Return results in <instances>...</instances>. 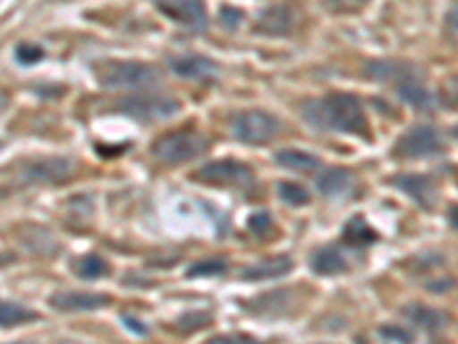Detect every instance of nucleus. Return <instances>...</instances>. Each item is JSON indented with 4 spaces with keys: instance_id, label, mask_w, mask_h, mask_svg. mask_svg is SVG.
<instances>
[{
    "instance_id": "f3484780",
    "label": "nucleus",
    "mask_w": 458,
    "mask_h": 344,
    "mask_svg": "<svg viewBox=\"0 0 458 344\" xmlns=\"http://www.w3.org/2000/svg\"><path fill=\"white\" fill-rule=\"evenodd\" d=\"M277 166L286 168V170H296V172H314L318 170L321 161H318L314 154L302 150H282L276 154Z\"/></svg>"
},
{
    "instance_id": "a878e982",
    "label": "nucleus",
    "mask_w": 458,
    "mask_h": 344,
    "mask_svg": "<svg viewBox=\"0 0 458 344\" xmlns=\"http://www.w3.org/2000/svg\"><path fill=\"white\" fill-rule=\"evenodd\" d=\"M211 322V314L207 313H193V314H183V317L177 319V329L183 331V333H191V331H198L202 326Z\"/></svg>"
},
{
    "instance_id": "7c9ffc66",
    "label": "nucleus",
    "mask_w": 458,
    "mask_h": 344,
    "mask_svg": "<svg viewBox=\"0 0 458 344\" xmlns=\"http://www.w3.org/2000/svg\"><path fill=\"white\" fill-rule=\"evenodd\" d=\"M380 333L386 335L387 340H394V342H399V344H412V342H415V340H412V335L408 333V331L399 329V326H383V329H380Z\"/></svg>"
},
{
    "instance_id": "4be33fe9",
    "label": "nucleus",
    "mask_w": 458,
    "mask_h": 344,
    "mask_svg": "<svg viewBox=\"0 0 458 344\" xmlns=\"http://www.w3.org/2000/svg\"><path fill=\"white\" fill-rule=\"evenodd\" d=\"M39 314L35 310H28L23 305L14 301H3L0 303V323L5 326V329H12V326H19V323L26 322H35Z\"/></svg>"
},
{
    "instance_id": "c85d7f7f",
    "label": "nucleus",
    "mask_w": 458,
    "mask_h": 344,
    "mask_svg": "<svg viewBox=\"0 0 458 344\" xmlns=\"http://www.w3.org/2000/svg\"><path fill=\"white\" fill-rule=\"evenodd\" d=\"M204 344H261V342L252 338V335L232 333V335H216V338L207 340Z\"/></svg>"
},
{
    "instance_id": "bb28decb",
    "label": "nucleus",
    "mask_w": 458,
    "mask_h": 344,
    "mask_svg": "<svg viewBox=\"0 0 458 344\" xmlns=\"http://www.w3.org/2000/svg\"><path fill=\"white\" fill-rule=\"evenodd\" d=\"M14 56L21 64H37L44 57V48L37 44H21V47H16Z\"/></svg>"
},
{
    "instance_id": "2f4dec72",
    "label": "nucleus",
    "mask_w": 458,
    "mask_h": 344,
    "mask_svg": "<svg viewBox=\"0 0 458 344\" xmlns=\"http://www.w3.org/2000/svg\"><path fill=\"white\" fill-rule=\"evenodd\" d=\"M248 228H250L255 235H264L266 229L271 228V216L264 214V211H261V214L250 216V220H248Z\"/></svg>"
},
{
    "instance_id": "473e14b6",
    "label": "nucleus",
    "mask_w": 458,
    "mask_h": 344,
    "mask_svg": "<svg viewBox=\"0 0 458 344\" xmlns=\"http://www.w3.org/2000/svg\"><path fill=\"white\" fill-rule=\"evenodd\" d=\"M447 28L454 37H458V5H454L447 14Z\"/></svg>"
},
{
    "instance_id": "412c9836",
    "label": "nucleus",
    "mask_w": 458,
    "mask_h": 344,
    "mask_svg": "<svg viewBox=\"0 0 458 344\" xmlns=\"http://www.w3.org/2000/svg\"><path fill=\"white\" fill-rule=\"evenodd\" d=\"M378 239L374 229L365 223V219H353L344 228V244L353 245V248H365Z\"/></svg>"
},
{
    "instance_id": "c9c22d12",
    "label": "nucleus",
    "mask_w": 458,
    "mask_h": 344,
    "mask_svg": "<svg viewBox=\"0 0 458 344\" xmlns=\"http://www.w3.org/2000/svg\"><path fill=\"white\" fill-rule=\"evenodd\" d=\"M454 136H456V138H458V126H456V129H454Z\"/></svg>"
},
{
    "instance_id": "20e7f679",
    "label": "nucleus",
    "mask_w": 458,
    "mask_h": 344,
    "mask_svg": "<svg viewBox=\"0 0 458 344\" xmlns=\"http://www.w3.org/2000/svg\"><path fill=\"white\" fill-rule=\"evenodd\" d=\"M232 131H234V136L241 142H245V145H266V142H271L277 136L280 122H277L276 115L252 108L234 115Z\"/></svg>"
},
{
    "instance_id": "393cba45",
    "label": "nucleus",
    "mask_w": 458,
    "mask_h": 344,
    "mask_svg": "<svg viewBox=\"0 0 458 344\" xmlns=\"http://www.w3.org/2000/svg\"><path fill=\"white\" fill-rule=\"evenodd\" d=\"M227 269V264H225L223 260H204V262H198V264H193L191 269L186 271L188 278H199V276H220V273Z\"/></svg>"
},
{
    "instance_id": "f704fd0d",
    "label": "nucleus",
    "mask_w": 458,
    "mask_h": 344,
    "mask_svg": "<svg viewBox=\"0 0 458 344\" xmlns=\"http://www.w3.org/2000/svg\"><path fill=\"white\" fill-rule=\"evenodd\" d=\"M449 223H452L454 228L458 229V204H456V207L449 209Z\"/></svg>"
},
{
    "instance_id": "dca6fc26",
    "label": "nucleus",
    "mask_w": 458,
    "mask_h": 344,
    "mask_svg": "<svg viewBox=\"0 0 458 344\" xmlns=\"http://www.w3.org/2000/svg\"><path fill=\"white\" fill-rule=\"evenodd\" d=\"M310 264H312V271L318 273V276H335V273L346 271V260L335 245H326V248L314 251L312 257H310Z\"/></svg>"
},
{
    "instance_id": "7ed1b4c3",
    "label": "nucleus",
    "mask_w": 458,
    "mask_h": 344,
    "mask_svg": "<svg viewBox=\"0 0 458 344\" xmlns=\"http://www.w3.org/2000/svg\"><path fill=\"white\" fill-rule=\"evenodd\" d=\"M97 79L106 88H136L147 90L161 81V73L151 64L145 63H117V60H106L94 69Z\"/></svg>"
},
{
    "instance_id": "5701e85b",
    "label": "nucleus",
    "mask_w": 458,
    "mask_h": 344,
    "mask_svg": "<svg viewBox=\"0 0 458 344\" xmlns=\"http://www.w3.org/2000/svg\"><path fill=\"white\" fill-rule=\"evenodd\" d=\"M73 271L79 278H85V280H97V278L108 276L110 266L99 255H85L73 262Z\"/></svg>"
},
{
    "instance_id": "b1692460",
    "label": "nucleus",
    "mask_w": 458,
    "mask_h": 344,
    "mask_svg": "<svg viewBox=\"0 0 458 344\" xmlns=\"http://www.w3.org/2000/svg\"><path fill=\"white\" fill-rule=\"evenodd\" d=\"M277 191H280V198L284 200L286 204H292V207H302V204L310 202L308 188L301 186V184L296 182H282L280 186H277Z\"/></svg>"
},
{
    "instance_id": "f257e3e1",
    "label": "nucleus",
    "mask_w": 458,
    "mask_h": 344,
    "mask_svg": "<svg viewBox=\"0 0 458 344\" xmlns=\"http://www.w3.org/2000/svg\"><path fill=\"white\" fill-rule=\"evenodd\" d=\"M302 117L318 129L342 131V133H353V136L369 133L367 115L360 106L358 97L346 92H330L321 99L308 101L302 106Z\"/></svg>"
},
{
    "instance_id": "72a5a7b5",
    "label": "nucleus",
    "mask_w": 458,
    "mask_h": 344,
    "mask_svg": "<svg viewBox=\"0 0 458 344\" xmlns=\"http://www.w3.org/2000/svg\"><path fill=\"white\" fill-rule=\"evenodd\" d=\"M124 323L129 326L131 331H136V333H147L145 326H142L140 322H133V317H124Z\"/></svg>"
},
{
    "instance_id": "6e6552de",
    "label": "nucleus",
    "mask_w": 458,
    "mask_h": 344,
    "mask_svg": "<svg viewBox=\"0 0 458 344\" xmlns=\"http://www.w3.org/2000/svg\"><path fill=\"white\" fill-rule=\"evenodd\" d=\"M21 177L30 184H63L73 177V163L63 157H48L28 161Z\"/></svg>"
},
{
    "instance_id": "a211bd4d",
    "label": "nucleus",
    "mask_w": 458,
    "mask_h": 344,
    "mask_svg": "<svg viewBox=\"0 0 458 344\" xmlns=\"http://www.w3.org/2000/svg\"><path fill=\"white\" fill-rule=\"evenodd\" d=\"M317 186L326 198H337L351 186V172L344 168H330L317 179Z\"/></svg>"
},
{
    "instance_id": "4468645a",
    "label": "nucleus",
    "mask_w": 458,
    "mask_h": 344,
    "mask_svg": "<svg viewBox=\"0 0 458 344\" xmlns=\"http://www.w3.org/2000/svg\"><path fill=\"white\" fill-rule=\"evenodd\" d=\"M170 67L172 72L183 76V79H198V81L214 79L216 72H218L214 60H208V57L204 56H179L172 60Z\"/></svg>"
},
{
    "instance_id": "2eb2a0df",
    "label": "nucleus",
    "mask_w": 458,
    "mask_h": 344,
    "mask_svg": "<svg viewBox=\"0 0 458 344\" xmlns=\"http://www.w3.org/2000/svg\"><path fill=\"white\" fill-rule=\"evenodd\" d=\"M415 69L406 63H390V60H374V63H367L365 76L371 81H378V83H399V81L412 76Z\"/></svg>"
},
{
    "instance_id": "423d86ee",
    "label": "nucleus",
    "mask_w": 458,
    "mask_h": 344,
    "mask_svg": "<svg viewBox=\"0 0 458 344\" xmlns=\"http://www.w3.org/2000/svg\"><path fill=\"white\" fill-rule=\"evenodd\" d=\"M443 147V138L433 126H415L396 141L392 154L399 159H424L440 154Z\"/></svg>"
},
{
    "instance_id": "f8f14e48",
    "label": "nucleus",
    "mask_w": 458,
    "mask_h": 344,
    "mask_svg": "<svg viewBox=\"0 0 458 344\" xmlns=\"http://www.w3.org/2000/svg\"><path fill=\"white\" fill-rule=\"evenodd\" d=\"M292 269H293L292 257L276 255V257H266V260L243 269V271H241V278H243V280H273V278L286 276Z\"/></svg>"
},
{
    "instance_id": "cd10ccee",
    "label": "nucleus",
    "mask_w": 458,
    "mask_h": 344,
    "mask_svg": "<svg viewBox=\"0 0 458 344\" xmlns=\"http://www.w3.org/2000/svg\"><path fill=\"white\" fill-rule=\"evenodd\" d=\"M440 104L445 108H458V76H452L440 88Z\"/></svg>"
},
{
    "instance_id": "0eeeda50",
    "label": "nucleus",
    "mask_w": 458,
    "mask_h": 344,
    "mask_svg": "<svg viewBox=\"0 0 458 344\" xmlns=\"http://www.w3.org/2000/svg\"><path fill=\"white\" fill-rule=\"evenodd\" d=\"M179 101L170 97H126L124 101L117 104V110L133 120L140 122H157L167 120L174 113H179Z\"/></svg>"
},
{
    "instance_id": "39448f33",
    "label": "nucleus",
    "mask_w": 458,
    "mask_h": 344,
    "mask_svg": "<svg viewBox=\"0 0 458 344\" xmlns=\"http://www.w3.org/2000/svg\"><path fill=\"white\" fill-rule=\"evenodd\" d=\"M195 182L207 184V186H250L252 170L245 163L232 161H214L199 168L193 175Z\"/></svg>"
},
{
    "instance_id": "aec40b11",
    "label": "nucleus",
    "mask_w": 458,
    "mask_h": 344,
    "mask_svg": "<svg viewBox=\"0 0 458 344\" xmlns=\"http://www.w3.org/2000/svg\"><path fill=\"white\" fill-rule=\"evenodd\" d=\"M403 314H406L412 323H417V326H422V329L427 331H437L445 326V314L428 308V305H417V303L415 305H406V308H403Z\"/></svg>"
},
{
    "instance_id": "c756f323",
    "label": "nucleus",
    "mask_w": 458,
    "mask_h": 344,
    "mask_svg": "<svg viewBox=\"0 0 458 344\" xmlns=\"http://www.w3.org/2000/svg\"><path fill=\"white\" fill-rule=\"evenodd\" d=\"M241 22H243V14L239 10H234V7H223L220 10V23L225 28H229V30H236L241 26Z\"/></svg>"
},
{
    "instance_id": "f03ea898",
    "label": "nucleus",
    "mask_w": 458,
    "mask_h": 344,
    "mask_svg": "<svg viewBox=\"0 0 458 344\" xmlns=\"http://www.w3.org/2000/svg\"><path fill=\"white\" fill-rule=\"evenodd\" d=\"M204 150H207V141L191 129L170 131L151 142V157L165 166H182L186 161H193Z\"/></svg>"
},
{
    "instance_id": "1a4fd4ad",
    "label": "nucleus",
    "mask_w": 458,
    "mask_h": 344,
    "mask_svg": "<svg viewBox=\"0 0 458 344\" xmlns=\"http://www.w3.org/2000/svg\"><path fill=\"white\" fill-rule=\"evenodd\" d=\"M154 3L167 19L182 23L183 28L202 30L207 26V7L202 0H154Z\"/></svg>"
},
{
    "instance_id": "9d476101",
    "label": "nucleus",
    "mask_w": 458,
    "mask_h": 344,
    "mask_svg": "<svg viewBox=\"0 0 458 344\" xmlns=\"http://www.w3.org/2000/svg\"><path fill=\"white\" fill-rule=\"evenodd\" d=\"M113 298L108 294L97 292H57L51 297V305L63 313H79V310H99L110 305Z\"/></svg>"
},
{
    "instance_id": "9b49d317",
    "label": "nucleus",
    "mask_w": 458,
    "mask_h": 344,
    "mask_svg": "<svg viewBox=\"0 0 458 344\" xmlns=\"http://www.w3.org/2000/svg\"><path fill=\"white\" fill-rule=\"evenodd\" d=\"M296 26V14H293L292 7L286 5H276L271 10H266L264 14L257 19V26L255 30L259 35H273V37H280V35H289Z\"/></svg>"
},
{
    "instance_id": "6ab92c4d",
    "label": "nucleus",
    "mask_w": 458,
    "mask_h": 344,
    "mask_svg": "<svg viewBox=\"0 0 458 344\" xmlns=\"http://www.w3.org/2000/svg\"><path fill=\"white\" fill-rule=\"evenodd\" d=\"M396 92H399L401 99L406 101V104H411L412 108L424 110L433 104L431 94H428L427 88L415 79V73L408 76V79L399 81V83H396Z\"/></svg>"
},
{
    "instance_id": "ddd939ff",
    "label": "nucleus",
    "mask_w": 458,
    "mask_h": 344,
    "mask_svg": "<svg viewBox=\"0 0 458 344\" xmlns=\"http://www.w3.org/2000/svg\"><path fill=\"white\" fill-rule=\"evenodd\" d=\"M390 184L399 188V191H403L417 204H422V207H431L433 204V191H436V186H433V182L428 177H422V175H399V177H392Z\"/></svg>"
}]
</instances>
